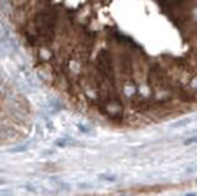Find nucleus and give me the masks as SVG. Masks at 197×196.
Listing matches in <instances>:
<instances>
[{"label":"nucleus","instance_id":"1","mask_svg":"<svg viewBox=\"0 0 197 196\" xmlns=\"http://www.w3.org/2000/svg\"><path fill=\"white\" fill-rule=\"evenodd\" d=\"M141 38L129 57L144 81L197 84V0H134Z\"/></svg>","mask_w":197,"mask_h":196},{"label":"nucleus","instance_id":"2","mask_svg":"<svg viewBox=\"0 0 197 196\" xmlns=\"http://www.w3.org/2000/svg\"><path fill=\"white\" fill-rule=\"evenodd\" d=\"M79 144L80 143L76 140H74V138H59V140L55 141V146L62 147V148L69 147V146H79Z\"/></svg>","mask_w":197,"mask_h":196},{"label":"nucleus","instance_id":"3","mask_svg":"<svg viewBox=\"0 0 197 196\" xmlns=\"http://www.w3.org/2000/svg\"><path fill=\"white\" fill-rule=\"evenodd\" d=\"M98 179L101 181H107V183H115L117 180V175L116 174H110V173H102L98 174Z\"/></svg>","mask_w":197,"mask_h":196},{"label":"nucleus","instance_id":"4","mask_svg":"<svg viewBox=\"0 0 197 196\" xmlns=\"http://www.w3.org/2000/svg\"><path fill=\"white\" fill-rule=\"evenodd\" d=\"M191 118H185V120H179V121H176V122H174L173 125H171V127L173 128H180V127H185V126H187L189 123H191Z\"/></svg>","mask_w":197,"mask_h":196},{"label":"nucleus","instance_id":"5","mask_svg":"<svg viewBox=\"0 0 197 196\" xmlns=\"http://www.w3.org/2000/svg\"><path fill=\"white\" fill-rule=\"evenodd\" d=\"M57 188H58L59 190H62V191H70L71 190V186L69 184H67V183H63V181H57Z\"/></svg>","mask_w":197,"mask_h":196},{"label":"nucleus","instance_id":"6","mask_svg":"<svg viewBox=\"0 0 197 196\" xmlns=\"http://www.w3.org/2000/svg\"><path fill=\"white\" fill-rule=\"evenodd\" d=\"M197 143V136H192V137H189L184 141L185 146H190V144H196Z\"/></svg>","mask_w":197,"mask_h":196},{"label":"nucleus","instance_id":"7","mask_svg":"<svg viewBox=\"0 0 197 196\" xmlns=\"http://www.w3.org/2000/svg\"><path fill=\"white\" fill-rule=\"evenodd\" d=\"M78 128H79V131L80 132H83V133H85V135H90L91 133V130L87 126H85V125H78Z\"/></svg>","mask_w":197,"mask_h":196},{"label":"nucleus","instance_id":"8","mask_svg":"<svg viewBox=\"0 0 197 196\" xmlns=\"http://www.w3.org/2000/svg\"><path fill=\"white\" fill-rule=\"evenodd\" d=\"M26 149H27V146H26V144H25V146H20V147L14 148L11 152H12V153H21V152H25Z\"/></svg>","mask_w":197,"mask_h":196},{"label":"nucleus","instance_id":"9","mask_svg":"<svg viewBox=\"0 0 197 196\" xmlns=\"http://www.w3.org/2000/svg\"><path fill=\"white\" fill-rule=\"evenodd\" d=\"M80 189H91V186L92 185L91 184H89V183H81V184H79L78 185Z\"/></svg>","mask_w":197,"mask_h":196},{"label":"nucleus","instance_id":"10","mask_svg":"<svg viewBox=\"0 0 197 196\" xmlns=\"http://www.w3.org/2000/svg\"><path fill=\"white\" fill-rule=\"evenodd\" d=\"M185 196H197V194L196 193H189V194H186Z\"/></svg>","mask_w":197,"mask_h":196},{"label":"nucleus","instance_id":"11","mask_svg":"<svg viewBox=\"0 0 197 196\" xmlns=\"http://www.w3.org/2000/svg\"><path fill=\"white\" fill-rule=\"evenodd\" d=\"M0 196H12V195H9V194H6V193H4L3 195H0Z\"/></svg>","mask_w":197,"mask_h":196}]
</instances>
